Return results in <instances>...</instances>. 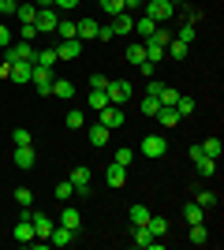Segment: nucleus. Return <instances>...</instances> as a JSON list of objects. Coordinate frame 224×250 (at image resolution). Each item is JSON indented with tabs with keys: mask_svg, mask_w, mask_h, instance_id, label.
<instances>
[{
	"mask_svg": "<svg viewBox=\"0 0 224 250\" xmlns=\"http://www.w3.org/2000/svg\"><path fill=\"white\" fill-rule=\"evenodd\" d=\"M56 198H60V202H71V198H75V183H71V179L56 183Z\"/></svg>",
	"mask_w": 224,
	"mask_h": 250,
	"instance_id": "nucleus-32",
	"label": "nucleus"
},
{
	"mask_svg": "<svg viewBox=\"0 0 224 250\" xmlns=\"http://www.w3.org/2000/svg\"><path fill=\"white\" fill-rule=\"evenodd\" d=\"M30 75H34V63L30 60H11V67H8L11 83H30Z\"/></svg>",
	"mask_w": 224,
	"mask_h": 250,
	"instance_id": "nucleus-10",
	"label": "nucleus"
},
{
	"mask_svg": "<svg viewBox=\"0 0 224 250\" xmlns=\"http://www.w3.org/2000/svg\"><path fill=\"white\" fill-rule=\"evenodd\" d=\"M105 183H108V187H123V183H127V168L112 161V165L105 168Z\"/></svg>",
	"mask_w": 224,
	"mask_h": 250,
	"instance_id": "nucleus-16",
	"label": "nucleus"
},
{
	"mask_svg": "<svg viewBox=\"0 0 224 250\" xmlns=\"http://www.w3.org/2000/svg\"><path fill=\"white\" fill-rule=\"evenodd\" d=\"M90 179H94V172H90L86 165H79V168L71 172V183H75V190H86V187H90Z\"/></svg>",
	"mask_w": 224,
	"mask_h": 250,
	"instance_id": "nucleus-20",
	"label": "nucleus"
},
{
	"mask_svg": "<svg viewBox=\"0 0 224 250\" xmlns=\"http://www.w3.org/2000/svg\"><path fill=\"white\" fill-rule=\"evenodd\" d=\"M187 239H191L194 247H205V243H209V231H205V224H191V235H187Z\"/></svg>",
	"mask_w": 224,
	"mask_h": 250,
	"instance_id": "nucleus-30",
	"label": "nucleus"
},
{
	"mask_svg": "<svg viewBox=\"0 0 224 250\" xmlns=\"http://www.w3.org/2000/svg\"><path fill=\"white\" fill-rule=\"evenodd\" d=\"M34 63H38V67H56V49H41V52H34Z\"/></svg>",
	"mask_w": 224,
	"mask_h": 250,
	"instance_id": "nucleus-24",
	"label": "nucleus"
},
{
	"mask_svg": "<svg viewBox=\"0 0 224 250\" xmlns=\"http://www.w3.org/2000/svg\"><path fill=\"white\" fill-rule=\"evenodd\" d=\"M176 42H183V45H191V42H194V22H183L180 30H176Z\"/></svg>",
	"mask_w": 224,
	"mask_h": 250,
	"instance_id": "nucleus-37",
	"label": "nucleus"
},
{
	"mask_svg": "<svg viewBox=\"0 0 224 250\" xmlns=\"http://www.w3.org/2000/svg\"><path fill=\"white\" fill-rule=\"evenodd\" d=\"M127 217H131V224H146V220H149V209L146 206H131Z\"/></svg>",
	"mask_w": 224,
	"mask_h": 250,
	"instance_id": "nucleus-39",
	"label": "nucleus"
},
{
	"mask_svg": "<svg viewBox=\"0 0 224 250\" xmlns=\"http://www.w3.org/2000/svg\"><path fill=\"white\" fill-rule=\"evenodd\" d=\"M79 4H82V0H53V8H56V11H75Z\"/></svg>",
	"mask_w": 224,
	"mask_h": 250,
	"instance_id": "nucleus-47",
	"label": "nucleus"
},
{
	"mask_svg": "<svg viewBox=\"0 0 224 250\" xmlns=\"http://www.w3.org/2000/svg\"><path fill=\"white\" fill-rule=\"evenodd\" d=\"M157 108H161L157 94H146V97H142V116H157Z\"/></svg>",
	"mask_w": 224,
	"mask_h": 250,
	"instance_id": "nucleus-36",
	"label": "nucleus"
},
{
	"mask_svg": "<svg viewBox=\"0 0 224 250\" xmlns=\"http://www.w3.org/2000/svg\"><path fill=\"white\" fill-rule=\"evenodd\" d=\"M139 149H142L146 157H153V161H157V157H164V153H168V138H164V135H146Z\"/></svg>",
	"mask_w": 224,
	"mask_h": 250,
	"instance_id": "nucleus-5",
	"label": "nucleus"
},
{
	"mask_svg": "<svg viewBox=\"0 0 224 250\" xmlns=\"http://www.w3.org/2000/svg\"><path fill=\"white\" fill-rule=\"evenodd\" d=\"M15 19L19 22H34L38 19V8H34V4H15Z\"/></svg>",
	"mask_w": 224,
	"mask_h": 250,
	"instance_id": "nucleus-28",
	"label": "nucleus"
},
{
	"mask_svg": "<svg viewBox=\"0 0 224 250\" xmlns=\"http://www.w3.org/2000/svg\"><path fill=\"white\" fill-rule=\"evenodd\" d=\"M38 38V26L34 22H19V42H34Z\"/></svg>",
	"mask_w": 224,
	"mask_h": 250,
	"instance_id": "nucleus-42",
	"label": "nucleus"
},
{
	"mask_svg": "<svg viewBox=\"0 0 224 250\" xmlns=\"http://www.w3.org/2000/svg\"><path fill=\"white\" fill-rule=\"evenodd\" d=\"M131 239H135V247H146V250L157 247V235H153L146 224H131Z\"/></svg>",
	"mask_w": 224,
	"mask_h": 250,
	"instance_id": "nucleus-11",
	"label": "nucleus"
},
{
	"mask_svg": "<svg viewBox=\"0 0 224 250\" xmlns=\"http://www.w3.org/2000/svg\"><path fill=\"white\" fill-rule=\"evenodd\" d=\"M146 228H149V231H153V235H157V239H161V235H164V231H168V220H164V217H157V213H149V220H146Z\"/></svg>",
	"mask_w": 224,
	"mask_h": 250,
	"instance_id": "nucleus-27",
	"label": "nucleus"
},
{
	"mask_svg": "<svg viewBox=\"0 0 224 250\" xmlns=\"http://www.w3.org/2000/svg\"><path fill=\"white\" fill-rule=\"evenodd\" d=\"M194 202H198L202 209H217V190H202V194H198Z\"/></svg>",
	"mask_w": 224,
	"mask_h": 250,
	"instance_id": "nucleus-41",
	"label": "nucleus"
},
{
	"mask_svg": "<svg viewBox=\"0 0 224 250\" xmlns=\"http://www.w3.org/2000/svg\"><path fill=\"white\" fill-rule=\"evenodd\" d=\"M56 22H60V11H56V8H38V19H34L38 34H53Z\"/></svg>",
	"mask_w": 224,
	"mask_h": 250,
	"instance_id": "nucleus-7",
	"label": "nucleus"
},
{
	"mask_svg": "<svg viewBox=\"0 0 224 250\" xmlns=\"http://www.w3.org/2000/svg\"><path fill=\"white\" fill-rule=\"evenodd\" d=\"M153 30H157V22H153V19H146V15H139V19H135V34H139L142 42H146Z\"/></svg>",
	"mask_w": 224,
	"mask_h": 250,
	"instance_id": "nucleus-23",
	"label": "nucleus"
},
{
	"mask_svg": "<svg viewBox=\"0 0 224 250\" xmlns=\"http://www.w3.org/2000/svg\"><path fill=\"white\" fill-rule=\"evenodd\" d=\"M75 38H79V42H97V19L75 22Z\"/></svg>",
	"mask_w": 224,
	"mask_h": 250,
	"instance_id": "nucleus-17",
	"label": "nucleus"
},
{
	"mask_svg": "<svg viewBox=\"0 0 224 250\" xmlns=\"http://www.w3.org/2000/svg\"><path fill=\"white\" fill-rule=\"evenodd\" d=\"M11 239H15V243H22V247H30V243H34V224H30V209H22L19 224L11 228Z\"/></svg>",
	"mask_w": 224,
	"mask_h": 250,
	"instance_id": "nucleus-4",
	"label": "nucleus"
},
{
	"mask_svg": "<svg viewBox=\"0 0 224 250\" xmlns=\"http://www.w3.org/2000/svg\"><path fill=\"white\" fill-rule=\"evenodd\" d=\"M105 104H108V94H105V90H90V108H94V112H101Z\"/></svg>",
	"mask_w": 224,
	"mask_h": 250,
	"instance_id": "nucleus-34",
	"label": "nucleus"
},
{
	"mask_svg": "<svg viewBox=\"0 0 224 250\" xmlns=\"http://www.w3.org/2000/svg\"><path fill=\"white\" fill-rule=\"evenodd\" d=\"M142 15L161 26V22H168L176 15V0H142Z\"/></svg>",
	"mask_w": 224,
	"mask_h": 250,
	"instance_id": "nucleus-1",
	"label": "nucleus"
},
{
	"mask_svg": "<svg viewBox=\"0 0 224 250\" xmlns=\"http://www.w3.org/2000/svg\"><path fill=\"white\" fill-rule=\"evenodd\" d=\"M82 56V42L79 38H67V42L56 45V60H79Z\"/></svg>",
	"mask_w": 224,
	"mask_h": 250,
	"instance_id": "nucleus-9",
	"label": "nucleus"
},
{
	"mask_svg": "<svg viewBox=\"0 0 224 250\" xmlns=\"http://www.w3.org/2000/svg\"><path fill=\"white\" fill-rule=\"evenodd\" d=\"M105 86H108L105 75H94V79H90V90H105Z\"/></svg>",
	"mask_w": 224,
	"mask_h": 250,
	"instance_id": "nucleus-52",
	"label": "nucleus"
},
{
	"mask_svg": "<svg viewBox=\"0 0 224 250\" xmlns=\"http://www.w3.org/2000/svg\"><path fill=\"white\" fill-rule=\"evenodd\" d=\"M53 67H38V63H34V75H30V83H34V90H38V94H53Z\"/></svg>",
	"mask_w": 224,
	"mask_h": 250,
	"instance_id": "nucleus-6",
	"label": "nucleus"
},
{
	"mask_svg": "<svg viewBox=\"0 0 224 250\" xmlns=\"http://www.w3.org/2000/svg\"><path fill=\"white\" fill-rule=\"evenodd\" d=\"M4 60H8V63H11V60H30V63H34V45H30V42H11Z\"/></svg>",
	"mask_w": 224,
	"mask_h": 250,
	"instance_id": "nucleus-13",
	"label": "nucleus"
},
{
	"mask_svg": "<svg viewBox=\"0 0 224 250\" xmlns=\"http://www.w3.org/2000/svg\"><path fill=\"white\" fill-rule=\"evenodd\" d=\"M53 94H56V97H64V101H71V97H75L71 79H53Z\"/></svg>",
	"mask_w": 224,
	"mask_h": 250,
	"instance_id": "nucleus-22",
	"label": "nucleus"
},
{
	"mask_svg": "<svg viewBox=\"0 0 224 250\" xmlns=\"http://www.w3.org/2000/svg\"><path fill=\"white\" fill-rule=\"evenodd\" d=\"M11 142H15V146H30L34 138H30V131H26V127H15V131H11Z\"/></svg>",
	"mask_w": 224,
	"mask_h": 250,
	"instance_id": "nucleus-40",
	"label": "nucleus"
},
{
	"mask_svg": "<svg viewBox=\"0 0 224 250\" xmlns=\"http://www.w3.org/2000/svg\"><path fill=\"white\" fill-rule=\"evenodd\" d=\"M75 235H79V231L64 228V224H56V228L49 231V239H45V243H49V247H71V243H75Z\"/></svg>",
	"mask_w": 224,
	"mask_h": 250,
	"instance_id": "nucleus-12",
	"label": "nucleus"
},
{
	"mask_svg": "<svg viewBox=\"0 0 224 250\" xmlns=\"http://www.w3.org/2000/svg\"><path fill=\"white\" fill-rule=\"evenodd\" d=\"M101 11L105 15H120V11H127V8H123V0H101Z\"/></svg>",
	"mask_w": 224,
	"mask_h": 250,
	"instance_id": "nucleus-43",
	"label": "nucleus"
},
{
	"mask_svg": "<svg viewBox=\"0 0 224 250\" xmlns=\"http://www.w3.org/2000/svg\"><path fill=\"white\" fill-rule=\"evenodd\" d=\"M172 108H176V112H180V120H187V116L194 112V97L180 94V97H176V104H172Z\"/></svg>",
	"mask_w": 224,
	"mask_h": 250,
	"instance_id": "nucleus-25",
	"label": "nucleus"
},
{
	"mask_svg": "<svg viewBox=\"0 0 224 250\" xmlns=\"http://www.w3.org/2000/svg\"><path fill=\"white\" fill-rule=\"evenodd\" d=\"M105 94H108V104H120V108H123V104L131 101V94H135V86L123 83V79H108Z\"/></svg>",
	"mask_w": 224,
	"mask_h": 250,
	"instance_id": "nucleus-2",
	"label": "nucleus"
},
{
	"mask_svg": "<svg viewBox=\"0 0 224 250\" xmlns=\"http://www.w3.org/2000/svg\"><path fill=\"white\" fill-rule=\"evenodd\" d=\"M56 34H60V38H64V42H67V38H75V22H71V19H64V15H60V22H56Z\"/></svg>",
	"mask_w": 224,
	"mask_h": 250,
	"instance_id": "nucleus-38",
	"label": "nucleus"
},
{
	"mask_svg": "<svg viewBox=\"0 0 224 250\" xmlns=\"http://www.w3.org/2000/svg\"><path fill=\"white\" fill-rule=\"evenodd\" d=\"M202 153L205 157H221V138H205V142H202Z\"/></svg>",
	"mask_w": 224,
	"mask_h": 250,
	"instance_id": "nucleus-44",
	"label": "nucleus"
},
{
	"mask_svg": "<svg viewBox=\"0 0 224 250\" xmlns=\"http://www.w3.org/2000/svg\"><path fill=\"white\" fill-rule=\"evenodd\" d=\"M97 124H105L108 131H116V127L127 124V116H123V108H120V104H105V108L97 112Z\"/></svg>",
	"mask_w": 224,
	"mask_h": 250,
	"instance_id": "nucleus-3",
	"label": "nucleus"
},
{
	"mask_svg": "<svg viewBox=\"0 0 224 250\" xmlns=\"http://www.w3.org/2000/svg\"><path fill=\"white\" fill-rule=\"evenodd\" d=\"M116 34H112V26H97V42H112Z\"/></svg>",
	"mask_w": 224,
	"mask_h": 250,
	"instance_id": "nucleus-51",
	"label": "nucleus"
},
{
	"mask_svg": "<svg viewBox=\"0 0 224 250\" xmlns=\"http://www.w3.org/2000/svg\"><path fill=\"white\" fill-rule=\"evenodd\" d=\"M82 124H86V116L79 112V108H71V112H67V127H71V131H79Z\"/></svg>",
	"mask_w": 224,
	"mask_h": 250,
	"instance_id": "nucleus-46",
	"label": "nucleus"
},
{
	"mask_svg": "<svg viewBox=\"0 0 224 250\" xmlns=\"http://www.w3.org/2000/svg\"><path fill=\"white\" fill-rule=\"evenodd\" d=\"M194 165H198V176H217V157H202V161H194Z\"/></svg>",
	"mask_w": 224,
	"mask_h": 250,
	"instance_id": "nucleus-31",
	"label": "nucleus"
},
{
	"mask_svg": "<svg viewBox=\"0 0 224 250\" xmlns=\"http://www.w3.org/2000/svg\"><path fill=\"white\" fill-rule=\"evenodd\" d=\"M15 206L30 209V206H34V190H30V187H19V190H15Z\"/></svg>",
	"mask_w": 224,
	"mask_h": 250,
	"instance_id": "nucleus-35",
	"label": "nucleus"
},
{
	"mask_svg": "<svg viewBox=\"0 0 224 250\" xmlns=\"http://www.w3.org/2000/svg\"><path fill=\"white\" fill-rule=\"evenodd\" d=\"M15 4H19V0H0V19H4V15H15Z\"/></svg>",
	"mask_w": 224,
	"mask_h": 250,
	"instance_id": "nucleus-48",
	"label": "nucleus"
},
{
	"mask_svg": "<svg viewBox=\"0 0 224 250\" xmlns=\"http://www.w3.org/2000/svg\"><path fill=\"white\" fill-rule=\"evenodd\" d=\"M60 224H64V228H71V231H79V228H82V213H79V209H71V206H64V209H60Z\"/></svg>",
	"mask_w": 224,
	"mask_h": 250,
	"instance_id": "nucleus-19",
	"label": "nucleus"
},
{
	"mask_svg": "<svg viewBox=\"0 0 224 250\" xmlns=\"http://www.w3.org/2000/svg\"><path fill=\"white\" fill-rule=\"evenodd\" d=\"M86 135H90V146H97V149H101V146H108V138H112V131H108L105 124H94L90 131H86Z\"/></svg>",
	"mask_w": 224,
	"mask_h": 250,
	"instance_id": "nucleus-18",
	"label": "nucleus"
},
{
	"mask_svg": "<svg viewBox=\"0 0 224 250\" xmlns=\"http://www.w3.org/2000/svg\"><path fill=\"white\" fill-rule=\"evenodd\" d=\"M30 224H34V239H49V231L56 228L53 217H45V213H34V209H30Z\"/></svg>",
	"mask_w": 224,
	"mask_h": 250,
	"instance_id": "nucleus-8",
	"label": "nucleus"
},
{
	"mask_svg": "<svg viewBox=\"0 0 224 250\" xmlns=\"http://www.w3.org/2000/svg\"><path fill=\"white\" fill-rule=\"evenodd\" d=\"M15 165H19V168H34V165H38V149H34V142H30V146H15Z\"/></svg>",
	"mask_w": 224,
	"mask_h": 250,
	"instance_id": "nucleus-15",
	"label": "nucleus"
},
{
	"mask_svg": "<svg viewBox=\"0 0 224 250\" xmlns=\"http://www.w3.org/2000/svg\"><path fill=\"white\" fill-rule=\"evenodd\" d=\"M11 45V30H8V22H0V49H8Z\"/></svg>",
	"mask_w": 224,
	"mask_h": 250,
	"instance_id": "nucleus-49",
	"label": "nucleus"
},
{
	"mask_svg": "<svg viewBox=\"0 0 224 250\" xmlns=\"http://www.w3.org/2000/svg\"><path fill=\"white\" fill-rule=\"evenodd\" d=\"M139 71L146 75V79H153V75H157V63H149V60H142V63H139Z\"/></svg>",
	"mask_w": 224,
	"mask_h": 250,
	"instance_id": "nucleus-50",
	"label": "nucleus"
},
{
	"mask_svg": "<svg viewBox=\"0 0 224 250\" xmlns=\"http://www.w3.org/2000/svg\"><path fill=\"white\" fill-rule=\"evenodd\" d=\"M34 8H53V0H38V4H34Z\"/></svg>",
	"mask_w": 224,
	"mask_h": 250,
	"instance_id": "nucleus-53",
	"label": "nucleus"
},
{
	"mask_svg": "<svg viewBox=\"0 0 224 250\" xmlns=\"http://www.w3.org/2000/svg\"><path fill=\"white\" fill-rule=\"evenodd\" d=\"M123 60H131V63H135V67H139V63L146 60V45H142V42L127 45V56H123Z\"/></svg>",
	"mask_w": 224,
	"mask_h": 250,
	"instance_id": "nucleus-29",
	"label": "nucleus"
},
{
	"mask_svg": "<svg viewBox=\"0 0 224 250\" xmlns=\"http://www.w3.org/2000/svg\"><path fill=\"white\" fill-rule=\"evenodd\" d=\"M112 161H116V165H123V168H131V161H135V149H116V157H112Z\"/></svg>",
	"mask_w": 224,
	"mask_h": 250,
	"instance_id": "nucleus-45",
	"label": "nucleus"
},
{
	"mask_svg": "<svg viewBox=\"0 0 224 250\" xmlns=\"http://www.w3.org/2000/svg\"><path fill=\"white\" fill-rule=\"evenodd\" d=\"M157 120H161V127H176V124H180V112H176L172 104H161V108H157Z\"/></svg>",
	"mask_w": 224,
	"mask_h": 250,
	"instance_id": "nucleus-21",
	"label": "nucleus"
},
{
	"mask_svg": "<svg viewBox=\"0 0 224 250\" xmlns=\"http://www.w3.org/2000/svg\"><path fill=\"white\" fill-rule=\"evenodd\" d=\"M112 34H135V15L131 11H120V15H112Z\"/></svg>",
	"mask_w": 224,
	"mask_h": 250,
	"instance_id": "nucleus-14",
	"label": "nucleus"
},
{
	"mask_svg": "<svg viewBox=\"0 0 224 250\" xmlns=\"http://www.w3.org/2000/svg\"><path fill=\"white\" fill-rule=\"evenodd\" d=\"M202 217H205V209L198 206V202H191V206L183 209V220H187V224H202Z\"/></svg>",
	"mask_w": 224,
	"mask_h": 250,
	"instance_id": "nucleus-26",
	"label": "nucleus"
},
{
	"mask_svg": "<svg viewBox=\"0 0 224 250\" xmlns=\"http://www.w3.org/2000/svg\"><path fill=\"white\" fill-rule=\"evenodd\" d=\"M164 56H172V60H183V56H187V45H183V42H168V45H164Z\"/></svg>",
	"mask_w": 224,
	"mask_h": 250,
	"instance_id": "nucleus-33",
	"label": "nucleus"
}]
</instances>
